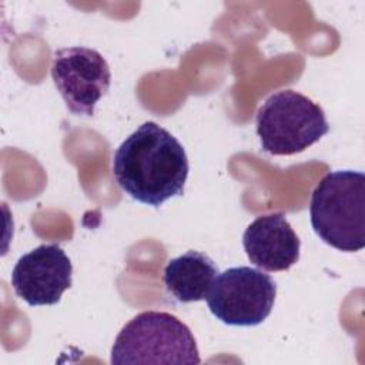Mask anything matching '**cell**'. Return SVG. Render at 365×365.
<instances>
[{
    "label": "cell",
    "mask_w": 365,
    "mask_h": 365,
    "mask_svg": "<svg viewBox=\"0 0 365 365\" xmlns=\"http://www.w3.org/2000/svg\"><path fill=\"white\" fill-rule=\"evenodd\" d=\"M51 78L73 114L93 115L110 88L111 71L97 50L64 47L53 54Z\"/></svg>",
    "instance_id": "8992f818"
},
{
    "label": "cell",
    "mask_w": 365,
    "mask_h": 365,
    "mask_svg": "<svg viewBox=\"0 0 365 365\" xmlns=\"http://www.w3.org/2000/svg\"><path fill=\"white\" fill-rule=\"evenodd\" d=\"M329 131L324 110L307 96L282 90L269 96L257 113L261 147L272 155H292Z\"/></svg>",
    "instance_id": "277c9868"
},
{
    "label": "cell",
    "mask_w": 365,
    "mask_h": 365,
    "mask_svg": "<svg viewBox=\"0 0 365 365\" xmlns=\"http://www.w3.org/2000/svg\"><path fill=\"white\" fill-rule=\"evenodd\" d=\"M277 284L251 267H232L215 277L207 295L211 314L232 327H255L272 311Z\"/></svg>",
    "instance_id": "5b68a950"
},
{
    "label": "cell",
    "mask_w": 365,
    "mask_h": 365,
    "mask_svg": "<svg viewBox=\"0 0 365 365\" xmlns=\"http://www.w3.org/2000/svg\"><path fill=\"white\" fill-rule=\"evenodd\" d=\"M113 175L135 201L160 207L182 195L188 158L181 143L154 121H145L114 151Z\"/></svg>",
    "instance_id": "6da1fadb"
},
{
    "label": "cell",
    "mask_w": 365,
    "mask_h": 365,
    "mask_svg": "<svg viewBox=\"0 0 365 365\" xmlns=\"http://www.w3.org/2000/svg\"><path fill=\"white\" fill-rule=\"evenodd\" d=\"M217 274L218 268L207 254L191 250L168 261L163 279L168 294L187 304L205 299Z\"/></svg>",
    "instance_id": "9c48e42d"
},
{
    "label": "cell",
    "mask_w": 365,
    "mask_h": 365,
    "mask_svg": "<svg viewBox=\"0 0 365 365\" xmlns=\"http://www.w3.org/2000/svg\"><path fill=\"white\" fill-rule=\"evenodd\" d=\"M248 259L265 271H287L299 259L301 241L281 212L255 218L244 231Z\"/></svg>",
    "instance_id": "ba28073f"
},
{
    "label": "cell",
    "mask_w": 365,
    "mask_h": 365,
    "mask_svg": "<svg viewBox=\"0 0 365 365\" xmlns=\"http://www.w3.org/2000/svg\"><path fill=\"white\" fill-rule=\"evenodd\" d=\"M311 225L328 245L355 252L365 247V175L339 170L315 187L309 204Z\"/></svg>",
    "instance_id": "7a4b0ae2"
},
{
    "label": "cell",
    "mask_w": 365,
    "mask_h": 365,
    "mask_svg": "<svg viewBox=\"0 0 365 365\" xmlns=\"http://www.w3.org/2000/svg\"><path fill=\"white\" fill-rule=\"evenodd\" d=\"M73 265L57 244H41L21 255L11 272V285L30 307L54 305L71 287Z\"/></svg>",
    "instance_id": "52a82bcc"
},
{
    "label": "cell",
    "mask_w": 365,
    "mask_h": 365,
    "mask_svg": "<svg viewBox=\"0 0 365 365\" xmlns=\"http://www.w3.org/2000/svg\"><path fill=\"white\" fill-rule=\"evenodd\" d=\"M111 364H200L190 328L177 317L144 311L128 321L111 348Z\"/></svg>",
    "instance_id": "3957f363"
}]
</instances>
